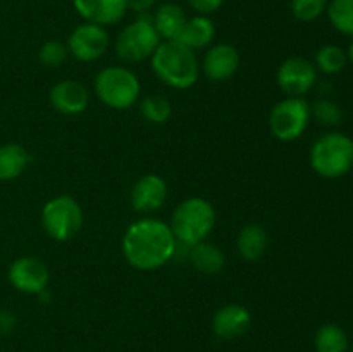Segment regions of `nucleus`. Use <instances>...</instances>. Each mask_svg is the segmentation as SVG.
Here are the masks:
<instances>
[{
	"label": "nucleus",
	"mask_w": 353,
	"mask_h": 352,
	"mask_svg": "<svg viewBox=\"0 0 353 352\" xmlns=\"http://www.w3.org/2000/svg\"><path fill=\"white\" fill-rule=\"evenodd\" d=\"M178 240L168 223L143 217L128 226L123 237V255L134 269L154 271L168 264L176 254Z\"/></svg>",
	"instance_id": "f257e3e1"
},
{
	"label": "nucleus",
	"mask_w": 353,
	"mask_h": 352,
	"mask_svg": "<svg viewBox=\"0 0 353 352\" xmlns=\"http://www.w3.org/2000/svg\"><path fill=\"white\" fill-rule=\"evenodd\" d=\"M152 71L164 85L176 90H186L199 81L200 64L195 50L178 40L159 43L150 57Z\"/></svg>",
	"instance_id": "f03ea898"
},
{
	"label": "nucleus",
	"mask_w": 353,
	"mask_h": 352,
	"mask_svg": "<svg viewBox=\"0 0 353 352\" xmlns=\"http://www.w3.org/2000/svg\"><path fill=\"white\" fill-rule=\"evenodd\" d=\"M217 221L212 204L202 197H190L174 207L171 214V226L178 244L193 245L207 240Z\"/></svg>",
	"instance_id": "7ed1b4c3"
},
{
	"label": "nucleus",
	"mask_w": 353,
	"mask_h": 352,
	"mask_svg": "<svg viewBox=\"0 0 353 352\" xmlns=\"http://www.w3.org/2000/svg\"><path fill=\"white\" fill-rule=\"evenodd\" d=\"M310 166L323 178H341L353 168V140L340 131L323 135L310 148Z\"/></svg>",
	"instance_id": "20e7f679"
},
{
	"label": "nucleus",
	"mask_w": 353,
	"mask_h": 352,
	"mask_svg": "<svg viewBox=\"0 0 353 352\" xmlns=\"http://www.w3.org/2000/svg\"><path fill=\"white\" fill-rule=\"evenodd\" d=\"M93 88L97 99L114 110L131 109L141 92L140 79L126 66H107L100 69Z\"/></svg>",
	"instance_id": "39448f33"
},
{
	"label": "nucleus",
	"mask_w": 353,
	"mask_h": 352,
	"mask_svg": "<svg viewBox=\"0 0 353 352\" xmlns=\"http://www.w3.org/2000/svg\"><path fill=\"white\" fill-rule=\"evenodd\" d=\"M161 41L150 14H140L119 31L114 48L121 61L141 62L152 57Z\"/></svg>",
	"instance_id": "423d86ee"
},
{
	"label": "nucleus",
	"mask_w": 353,
	"mask_h": 352,
	"mask_svg": "<svg viewBox=\"0 0 353 352\" xmlns=\"http://www.w3.org/2000/svg\"><path fill=\"white\" fill-rule=\"evenodd\" d=\"M41 226L54 240H71L83 226L81 206L71 195H57L47 200L41 209Z\"/></svg>",
	"instance_id": "0eeeda50"
},
{
	"label": "nucleus",
	"mask_w": 353,
	"mask_h": 352,
	"mask_svg": "<svg viewBox=\"0 0 353 352\" xmlns=\"http://www.w3.org/2000/svg\"><path fill=\"white\" fill-rule=\"evenodd\" d=\"M312 117L310 104L303 97H285L269 114V130L281 141L299 140Z\"/></svg>",
	"instance_id": "6e6552de"
},
{
	"label": "nucleus",
	"mask_w": 353,
	"mask_h": 352,
	"mask_svg": "<svg viewBox=\"0 0 353 352\" xmlns=\"http://www.w3.org/2000/svg\"><path fill=\"white\" fill-rule=\"evenodd\" d=\"M69 55L79 62H93L109 48V33L103 26L83 23L71 31L68 38Z\"/></svg>",
	"instance_id": "1a4fd4ad"
},
{
	"label": "nucleus",
	"mask_w": 353,
	"mask_h": 352,
	"mask_svg": "<svg viewBox=\"0 0 353 352\" xmlns=\"http://www.w3.org/2000/svg\"><path fill=\"white\" fill-rule=\"evenodd\" d=\"M7 278L17 292L38 295L47 289L50 273L41 259L34 255H23V257L14 259L12 264L9 266Z\"/></svg>",
	"instance_id": "9d476101"
},
{
	"label": "nucleus",
	"mask_w": 353,
	"mask_h": 352,
	"mask_svg": "<svg viewBox=\"0 0 353 352\" xmlns=\"http://www.w3.org/2000/svg\"><path fill=\"white\" fill-rule=\"evenodd\" d=\"M278 85L286 97H303L317 83V69L303 57H290L278 68Z\"/></svg>",
	"instance_id": "9b49d317"
},
{
	"label": "nucleus",
	"mask_w": 353,
	"mask_h": 352,
	"mask_svg": "<svg viewBox=\"0 0 353 352\" xmlns=\"http://www.w3.org/2000/svg\"><path fill=\"white\" fill-rule=\"evenodd\" d=\"M50 106L64 116L83 113L90 104V92L78 79H62L48 93Z\"/></svg>",
	"instance_id": "f8f14e48"
},
{
	"label": "nucleus",
	"mask_w": 353,
	"mask_h": 352,
	"mask_svg": "<svg viewBox=\"0 0 353 352\" xmlns=\"http://www.w3.org/2000/svg\"><path fill=\"white\" fill-rule=\"evenodd\" d=\"M168 199V183L159 175H145L133 185L130 193L131 207L140 214L161 209Z\"/></svg>",
	"instance_id": "ddd939ff"
},
{
	"label": "nucleus",
	"mask_w": 353,
	"mask_h": 352,
	"mask_svg": "<svg viewBox=\"0 0 353 352\" xmlns=\"http://www.w3.org/2000/svg\"><path fill=\"white\" fill-rule=\"evenodd\" d=\"M240 66V54L230 43H217L205 52L202 71L209 81L221 83L230 79Z\"/></svg>",
	"instance_id": "4468645a"
},
{
	"label": "nucleus",
	"mask_w": 353,
	"mask_h": 352,
	"mask_svg": "<svg viewBox=\"0 0 353 352\" xmlns=\"http://www.w3.org/2000/svg\"><path fill=\"white\" fill-rule=\"evenodd\" d=\"M72 6L85 23L103 28L117 24L128 12L126 0H72Z\"/></svg>",
	"instance_id": "2eb2a0df"
},
{
	"label": "nucleus",
	"mask_w": 353,
	"mask_h": 352,
	"mask_svg": "<svg viewBox=\"0 0 353 352\" xmlns=\"http://www.w3.org/2000/svg\"><path fill=\"white\" fill-rule=\"evenodd\" d=\"M252 314L241 304H226L212 316V331L219 338H238L250 328Z\"/></svg>",
	"instance_id": "dca6fc26"
},
{
	"label": "nucleus",
	"mask_w": 353,
	"mask_h": 352,
	"mask_svg": "<svg viewBox=\"0 0 353 352\" xmlns=\"http://www.w3.org/2000/svg\"><path fill=\"white\" fill-rule=\"evenodd\" d=\"M186 14L178 3L165 2L155 9L154 16H152V23H154L155 30H157L161 40H178L181 35L183 28L186 24Z\"/></svg>",
	"instance_id": "f3484780"
},
{
	"label": "nucleus",
	"mask_w": 353,
	"mask_h": 352,
	"mask_svg": "<svg viewBox=\"0 0 353 352\" xmlns=\"http://www.w3.org/2000/svg\"><path fill=\"white\" fill-rule=\"evenodd\" d=\"M214 37H216V26H214L212 19L209 16H196L186 19L185 28H183L181 35H179L178 41L186 45L192 50H200L212 43Z\"/></svg>",
	"instance_id": "a211bd4d"
},
{
	"label": "nucleus",
	"mask_w": 353,
	"mask_h": 352,
	"mask_svg": "<svg viewBox=\"0 0 353 352\" xmlns=\"http://www.w3.org/2000/svg\"><path fill=\"white\" fill-rule=\"evenodd\" d=\"M269 245L268 231L261 224H247L240 230L236 238V248L241 259L248 262L259 261L265 254Z\"/></svg>",
	"instance_id": "6ab92c4d"
},
{
	"label": "nucleus",
	"mask_w": 353,
	"mask_h": 352,
	"mask_svg": "<svg viewBox=\"0 0 353 352\" xmlns=\"http://www.w3.org/2000/svg\"><path fill=\"white\" fill-rule=\"evenodd\" d=\"M31 155L21 144L0 145V182H12L19 178L30 166Z\"/></svg>",
	"instance_id": "aec40b11"
},
{
	"label": "nucleus",
	"mask_w": 353,
	"mask_h": 352,
	"mask_svg": "<svg viewBox=\"0 0 353 352\" xmlns=\"http://www.w3.org/2000/svg\"><path fill=\"white\" fill-rule=\"evenodd\" d=\"M190 261L200 273L217 275V273L223 271L224 264H226V255L217 245L203 240L193 245L192 251H190Z\"/></svg>",
	"instance_id": "412c9836"
},
{
	"label": "nucleus",
	"mask_w": 353,
	"mask_h": 352,
	"mask_svg": "<svg viewBox=\"0 0 353 352\" xmlns=\"http://www.w3.org/2000/svg\"><path fill=\"white\" fill-rule=\"evenodd\" d=\"M316 351L317 352H348V335L340 324L326 323L316 333Z\"/></svg>",
	"instance_id": "4be33fe9"
},
{
	"label": "nucleus",
	"mask_w": 353,
	"mask_h": 352,
	"mask_svg": "<svg viewBox=\"0 0 353 352\" xmlns=\"http://www.w3.org/2000/svg\"><path fill=\"white\" fill-rule=\"evenodd\" d=\"M347 50H343L338 45H324L316 52V69L323 71L324 75H336L343 71L347 66Z\"/></svg>",
	"instance_id": "5701e85b"
},
{
	"label": "nucleus",
	"mask_w": 353,
	"mask_h": 352,
	"mask_svg": "<svg viewBox=\"0 0 353 352\" xmlns=\"http://www.w3.org/2000/svg\"><path fill=\"white\" fill-rule=\"evenodd\" d=\"M326 12L334 30L353 38V0H331Z\"/></svg>",
	"instance_id": "b1692460"
},
{
	"label": "nucleus",
	"mask_w": 353,
	"mask_h": 352,
	"mask_svg": "<svg viewBox=\"0 0 353 352\" xmlns=\"http://www.w3.org/2000/svg\"><path fill=\"white\" fill-rule=\"evenodd\" d=\"M140 113L152 124H164L172 114L171 102L161 95H148L140 102Z\"/></svg>",
	"instance_id": "393cba45"
},
{
	"label": "nucleus",
	"mask_w": 353,
	"mask_h": 352,
	"mask_svg": "<svg viewBox=\"0 0 353 352\" xmlns=\"http://www.w3.org/2000/svg\"><path fill=\"white\" fill-rule=\"evenodd\" d=\"M290 7L295 19L302 23H312L326 12L327 0H292Z\"/></svg>",
	"instance_id": "a878e982"
},
{
	"label": "nucleus",
	"mask_w": 353,
	"mask_h": 352,
	"mask_svg": "<svg viewBox=\"0 0 353 352\" xmlns=\"http://www.w3.org/2000/svg\"><path fill=\"white\" fill-rule=\"evenodd\" d=\"M68 45L59 40H48L38 50V61L47 68H59L68 59Z\"/></svg>",
	"instance_id": "bb28decb"
},
{
	"label": "nucleus",
	"mask_w": 353,
	"mask_h": 352,
	"mask_svg": "<svg viewBox=\"0 0 353 352\" xmlns=\"http://www.w3.org/2000/svg\"><path fill=\"white\" fill-rule=\"evenodd\" d=\"M310 110H312V116L316 117L321 124H324V126H336V124H340L341 117H343L341 107L338 106L336 102L327 99L317 100V102L310 107Z\"/></svg>",
	"instance_id": "cd10ccee"
},
{
	"label": "nucleus",
	"mask_w": 353,
	"mask_h": 352,
	"mask_svg": "<svg viewBox=\"0 0 353 352\" xmlns=\"http://www.w3.org/2000/svg\"><path fill=\"white\" fill-rule=\"evenodd\" d=\"M188 3L200 16H210L223 7L224 0H188Z\"/></svg>",
	"instance_id": "c85d7f7f"
},
{
	"label": "nucleus",
	"mask_w": 353,
	"mask_h": 352,
	"mask_svg": "<svg viewBox=\"0 0 353 352\" xmlns=\"http://www.w3.org/2000/svg\"><path fill=\"white\" fill-rule=\"evenodd\" d=\"M16 316L7 309H0V335H9L16 328Z\"/></svg>",
	"instance_id": "c756f323"
},
{
	"label": "nucleus",
	"mask_w": 353,
	"mask_h": 352,
	"mask_svg": "<svg viewBox=\"0 0 353 352\" xmlns=\"http://www.w3.org/2000/svg\"><path fill=\"white\" fill-rule=\"evenodd\" d=\"M157 0H126L128 10H133L138 16L140 14H148L155 7Z\"/></svg>",
	"instance_id": "7c9ffc66"
},
{
	"label": "nucleus",
	"mask_w": 353,
	"mask_h": 352,
	"mask_svg": "<svg viewBox=\"0 0 353 352\" xmlns=\"http://www.w3.org/2000/svg\"><path fill=\"white\" fill-rule=\"evenodd\" d=\"M347 59H348V61H350L352 64H353V38H352L350 45H348V50H347Z\"/></svg>",
	"instance_id": "2f4dec72"
},
{
	"label": "nucleus",
	"mask_w": 353,
	"mask_h": 352,
	"mask_svg": "<svg viewBox=\"0 0 353 352\" xmlns=\"http://www.w3.org/2000/svg\"><path fill=\"white\" fill-rule=\"evenodd\" d=\"M352 352H353V351H352Z\"/></svg>",
	"instance_id": "473e14b6"
}]
</instances>
